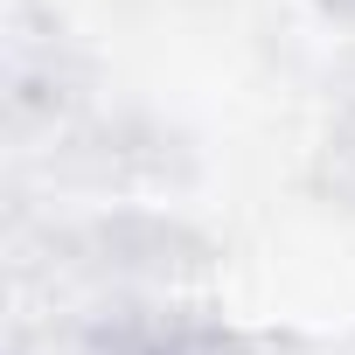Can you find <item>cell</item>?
<instances>
[{"label":"cell","mask_w":355,"mask_h":355,"mask_svg":"<svg viewBox=\"0 0 355 355\" xmlns=\"http://www.w3.org/2000/svg\"><path fill=\"white\" fill-rule=\"evenodd\" d=\"M146 355H251V348L244 341H223V334H174V341H160Z\"/></svg>","instance_id":"cell-1"}]
</instances>
